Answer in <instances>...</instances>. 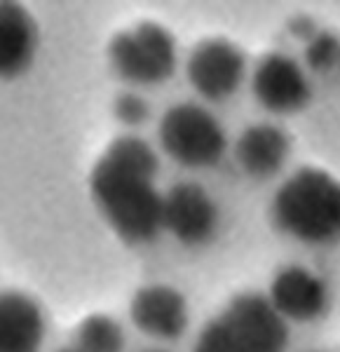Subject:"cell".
<instances>
[{"instance_id": "obj_1", "label": "cell", "mask_w": 340, "mask_h": 352, "mask_svg": "<svg viewBox=\"0 0 340 352\" xmlns=\"http://www.w3.org/2000/svg\"><path fill=\"white\" fill-rule=\"evenodd\" d=\"M160 160L148 141L124 134L111 141L89 174V195L127 244H148L162 230V197L155 186Z\"/></svg>"}, {"instance_id": "obj_2", "label": "cell", "mask_w": 340, "mask_h": 352, "mask_svg": "<svg viewBox=\"0 0 340 352\" xmlns=\"http://www.w3.org/2000/svg\"><path fill=\"white\" fill-rule=\"evenodd\" d=\"M272 219L277 228L298 242L340 240V181L324 169H298L277 188Z\"/></svg>"}, {"instance_id": "obj_3", "label": "cell", "mask_w": 340, "mask_h": 352, "mask_svg": "<svg viewBox=\"0 0 340 352\" xmlns=\"http://www.w3.org/2000/svg\"><path fill=\"white\" fill-rule=\"evenodd\" d=\"M286 320L268 296L245 292L202 327L192 352H284Z\"/></svg>"}, {"instance_id": "obj_4", "label": "cell", "mask_w": 340, "mask_h": 352, "mask_svg": "<svg viewBox=\"0 0 340 352\" xmlns=\"http://www.w3.org/2000/svg\"><path fill=\"white\" fill-rule=\"evenodd\" d=\"M111 68L129 85H162L177 71V41L162 24L141 21L109 45Z\"/></svg>"}, {"instance_id": "obj_5", "label": "cell", "mask_w": 340, "mask_h": 352, "mask_svg": "<svg viewBox=\"0 0 340 352\" xmlns=\"http://www.w3.org/2000/svg\"><path fill=\"white\" fill-rule=\"evenodd\" d=\"M162 151L174 162L190 169L214 167L228 146L220 122L200 104L181 101L164 111L157 127Z\"/></svg>"}, {"instance_id": "obj_6", "label": "cell", "mask_w": 340, "mask_h": 352, "mask_svg": "<svg viewBox=\"0 0 340 352\" xmlns=\"http://www.w3.org/2000/svg\"><path fill=\"white\" fill-rule=\"evenodd\" d=\"M188 80L204 101H225L240 89L247 61L235 43L212 38L197 45L188 56Z\"/></svg>"}, {"instance_id": "obj_7", "label": "cell", "mask_w": 340, "mask_h": 352, "mask_svg": "<svg viewBox=\"0 0 340 352\" xmlns=\"http://www.w3.org/2000/svg\"><path fill=\"white\" fill-rule=\"evenodd\" d=\"M162 228L185 247H200L216 235L218 207L200 184L183 181L164 192Z\"/></svg>"}, {"instance_id": "obj_8", "label": "cell", "mask_w": 340, "mask_h": 352, "mask_svg": "<svg viewBox=\"0 0 340 352\" xmlns=\"http://www.w3.org/2000/svg\"><path fill=\"white\" fill-rule=\"evenodd\" d=\"M251 89L258 104L277 116L305 109L313 96L308 76L300 64L282 52H272L258 61L251 78Z\"/></svg>"}, {"instance_id": "obj_9", "label": "cell", "mask_w": 340, "mask_h": 352, "mask_svg": "<svg viewBox=\"0 0 340 352\" xmlns=\"http://www.w3.org/2000/svg\"><path fill=\"white\" fill-rule=\"evenodd\" d=\"M129 317L146 336L177 340L188 329V300L169 285L141 287L129 303Z\"/></svg>"}, {"instance_id": "obj_10", "label": "cell", "mask_w": 340, "mask_h": 352, "mask_svg": "<svg viewBox=\"0 0 340 352\" xmlns=\"http://www.w3.org/2000/svg\"><path fill=\"white\" fill-rule=\"evenodd\" d=\"M268 300L284 320L313 322L324 315L328 289L321 277L303 265H286L277 270L270 282Z\"/></svg>"}, {"instance_id": "obj_11", "label": "cell", "mask_w": 340, "mask_h": 352, "mask_svg": "<svg viewBox=\"0 0 340 352\" xmlns=\"http://www.w3.org/2000/svg\"><path fill=\"white\" fill-rule=\"evenodd\" d=\"M45 315L33 296L24 292H0V352H41Z\"/></svg>"}, {"instance_id": "obj_12", "label": "cell", "mask_w": 340, "mask_h": 352, "mask_svg": "<svg viewBox=\"0 0 340 352\" xmlns=\"http://www.w3.org/2000/svg\"><path fill=\"white\" fill-rule=\"evenodd\" d=\"M38 26L31 12L12 0H0V78L10 80L28 71L36 59Z\"/></svg>"}, {"instance_id": "obj_13", "label": "cell", "mask_w": 340, "mask_h": 352, "mask_svg": "<svg viewBox=\"0 0 340 352\" xmlns=\"http://www.w3.org/2000/svg\"><path fill=\"white\" fill-rule=\"evenodd\" d=\"M288 151L291 141L284 129L270 122H258L240 134L235 144V160L249 176L268 179L284 167Z\"/></svg>"}, {"instance_id": "obj_14", "label": "cell", "mask_w": 340, "mask_h": 352, "mask_svg": "<svg viewBox=\"0 0 340 352\" xmlns=\"http://www.w3.org/2000/svg\"><path fill=\"white\" fill-rule=\"evenodd\" d=\"M76 350L80 352H122L124 331L109 315H89L76 331Z\"/></svg>"}, {"instance_id": "obj_15", "label": "cell", "mask_w": 340, "mask_h": 352, "mask_svg": "<svg viewBox=\"0 0 340 352\" xmlns=\"http://www.w3.org/2000/svg\"><path fill=\"white\" fill-rule=\"evenodd\" d=\"M305 64L313 71L328 73L340 66V38L331 31H317L305 47Z\"/></svg>"}, {"instance_id": "obj_16", "label": "cell", "mask_w": 340, "mask_h": 352, "mask_svg": "<svg viewBox=\"0 0 340 352\" xmlns=\"http://www.w3.org/2000/svg\"><path fill=\"white\" fill-rule=\"evenodd\" d=\"M113 111H115L117 120H120L122 124H132V127L144 124L146 120H148V113H150L146 99H141V96L134 94V92H124V94L117 96Z\"/></svg>"}, {"instance_id": "obj_17", "label": "cell", "mask_w": 340, "mask_h": 352, "mask_svg": "<svg viewBox=\"0 0 340 352\" xmlns=\"http://www.w3.org/2000/svg\"><path fill=\"white\" fill-rule=\"evenodd\" d=\"M59 352H80V350H76V348H66V350H59Z\"/></svg>"}, {"instance_id": "obj_18", "label": "cell", "mask_w": 340, "mask_h": 352, "mask_svg": "<svg viewBox=\"0 0 340 352\" xmlns=\"http://www.w3.org/2000/svg\"><path fill=\"white\" fill-rule=\"evenodd\" d=\"M144 352H167V350H144Z\"/></svg>"}, {"instance_id": "obj_19", "label": "cell", "mask_w": 340, "mask_h": 352, "mask_svg": "<svg viewBox=\"0 0 340 352\" xmlns=\"http://www.w3.org/2000/svg\"><path fill=\"white\" fill-rule=\"evenodd\" d=\"M338 71H340V66H338Z\"/></svg>"}]
</instances>
